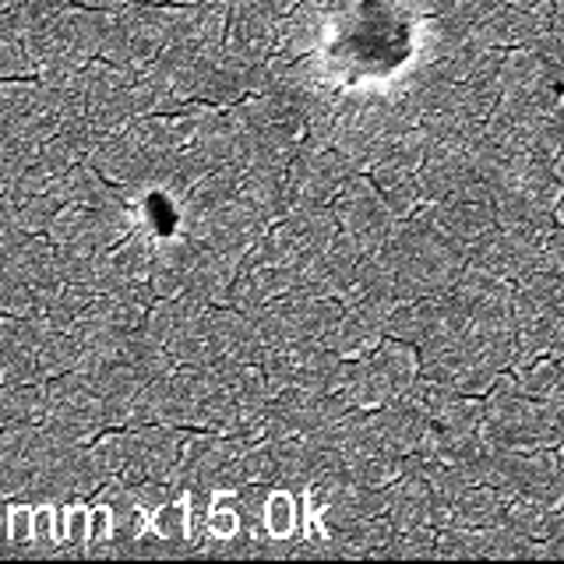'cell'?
Masks as SVG:
<instances>
[{
  "label": "cell",
  "mask_w": 564,
  "mask_h": 564,
  "mask_svg": "<svg viewBox=\"0 0 564 564\" xmlns=\"http://www.w3.org/2000/svg\"><path fill=\"white\" fill-rule=\"evenodd\" d=\"M554 173H557V181L564 184V152H561V159H557V163H554Z\"/></svg>",
  "instance_id": "1"
}]
</instances>
